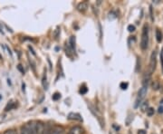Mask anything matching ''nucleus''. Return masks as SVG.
Here are the masks:
<instances>
[{
  "instance_id": "1",
  "label": "nucleus",
  "mask_w": 163,
  "mask_h": 134,
  "mask_svg": "<svg viewBox=\"0 0 163 134\" xmlns=\"http://www.w3.org/2000/svg\"><path fill=\"white\" fill-rule=\"evenodd\" d=\"M149 45V27L147 25L143 26L142 34H141V40H140V48L142 50H146Z\"/></svg>"
},
{
  "instance_id": "2",
  "label": "nucleus",
  "mask_w": 163,
  "mask_h": 134,
  "mask_svg": "<svg viewBox=\"0 0 163 134\" xmlns=\"http://www.w3.org/2000/svg\"><path fill=\"white\" fill-rule=\"evenodd\" d=\"M147 91H148V86H145V85H142V87L140 89L139 92H138V98L136 100V103L134 105L135 108H138L139 105L140 104L141 101L145 98L146 94H147Z\"/></svg>"
},
{
  "instance_id": "3",
  "label": "nucleus",
  "mask_w": 163,
  "mask_h": 134,
  "mask_svg": "<svg viewBox=\"0 0 163 134\" xmlns=\"http://www.w3.org/2000/svg\"><path fill=\"white\" fill-rule=\"evenodd\" d=\"M156 52L153 51L151 55V61H150V74H151V73L154 72L155 68H156V64H157V61H156Z\"/></svg>"
},
{
  "instance_id": "4",
  "label": "nucleus",
  "mask_w": 163,
  "mask_h": 134,
  "mask_svg": "<svg viewBox=\"0 0 163 134\" xmlns=\"http://www.w3.org/2000/svg\"><path fill=\"white\" fill-rule=\"evenodd\" d=\"M36 122H37L32 121V122H29L28 123L25 124L27 128L29 134H36Z\"/></svg>"
},
{
  "instance_id": "5",
  "label": "nucleus",
  "mask_w": 163,
  "mask_h": 134,
  "mask_svg": "<svg viewBox=\"0 0 163 134\" xmlns=\"http://www.w3.org/2000/svg\"><path fill=\"white\" fill-rule=\"evenodd\" d=\"M83 133V129L82 128L81 126H74L72 127L69 132H68V134H82Z\"/></svg>"
},
{
  "instance_id": "6",
  "label": "nucleus",
  "mask_w": 163,
  "mask_h": 134,
  "mask_svg": "<svg viewBox=\"0 0 163 134\" xmlns=\"http://www.w3.org/2000/svg\"><path fill=\"white\" fill-rule=\"evenodd\" d=\"M64 133H65V131H64V129L62 126L56 125V126H54V127L52 128L51 134H64Z\"/></svg>"
},
{
  "instance_id": "7",
  "label": "nucleus",
  "mask_w": 163,
  "mask_h": 134,
  "mask_svg": "<svg viewBox=\"0 0 163 134\" xmlns=\"http://www.w3.org/2000/svg\"><path fill=\"white\" fill-rule=\"evenodd\" d=\"M68 119H69V120H73V121H79V122H82V119L80 114H78V113H74V112L69 113Z\"/></svg>"
},
{
  "instance_id": "8",
  "label": "nucleus",
  "mask_w": 163,
  "mask_h": 134,
  "mask_svg": "<svg viewBox=\"0 0 163 134\" xmlns=\"http://www.w3.org/2000/svg\"><path fill=\"white\" fill-rule=\"evenodd\" d=\"M87 8H88V4L86 2H81L77 5V10L79 12H82V13L85 12L87 10Z\"/></svg>"
},
{
  "instance_id": "9",
  "label": "nucleus",
  "mask_w": 163,
  "mask_h": 134,
  "mask_svg": "<svg viewBox=\"0 0 163 134\" xmlns=\"http://www.w3.org/2000/svg\"><path fill=\"white\" fill-rule=\"evenodd\" d=\"M44 129V124L41 122H36V134H43Z\"/></svg>"
},
{
  "instance_id": "10",
  "label": "nucleus",
  "mask_w": 163,
  "mask_h": 134,
  "mask_svg": "<svg viewBox=\"0 0 163 134\" xmlns=\"http://www.w3.org/2000/svg\"><path fill=\"white\" fill-rule=\"evenodd\" d=\"M69 46L71 47V49L75 52V36H71L70 40H69Z\"/></svg>"
},
{
  "instance_id": "11",
  "label": "nucleus",
  "mask_w": 163,
  "mask_h": 134,
  "mask_svg": "<svg viewBox=\"0 0 163 134\" xmlns=\"http://www.w3.org/2000/svg\"><path fill=\"white\" fill-rule=\"evenodd\" d=\"M156 39H157L158 43H161L162 41V34L159 29L156 30Z\"/></svg>"
},
{
  "instance_id": "12",
  "label": "nucleus",
  "mask_w": 163,
  "mask_h": 134,
  "mask_svg": "<svg viewBox=\"0 0 163 134\" xmlns=\"http://www.w3.org/2000/svg\"><path fill=\"white\" fill-rule=\"evenodd\" d=\"M51 132H52V127L49 124H45L43 134H51Z\"/></svg>"
},
{
  "instance_id": "13",
  "label": "nucleus",
  "mask_w": 163,
  "mask_h": 134,
  "mask_svg": "<svg viewBox=\"0 0 163 134\" xmlns=\"http://www.w3.org/2000/svg\"><path fill=\"white\" fill-rule=\"evenodd\" d=\"M42 84H43V89L47 90L48 88V84H47V81H46V74H44L43 76V79H42Z\"/></svg>"
},
{
  "instance_id": "14",
  "label": "nucleus",
  "mask_w": 163,
  "mask_h": 134,
  "mask_svg": "<svg viewBox=\"0 0 163 134\" xmlns=\"http://www.w3.org/2000/svg\"><path fill=\"white\" fill-rule=\"evenodd\" d=\"M148 106H149L148 101H144V102L140 103V109H141V111L142 112H147V110L149 109Z\"/></svg>"
},
{
  "instance_id": "15",
  "label": "nucleus",
  "mask_w": 163,
  "mask_h": 134,
  "mask_svg": "<svg viewBox=\"0 0 163 134\" xmlns=\"http://www.w3.org/2000/svg\"><path fill=\"white\" fill-rule=\"evenodd\" d=\"M65 52H66V55H68L69 57H72V53H75V52L71 49V47H70L69 45H66V47H65Z\"/></svg>"
},
{
  "instance_id": "16",
  "label": "nucleus",
  "mask_w": 163,
  "mask_h": 134,
  "mask_svg": "<svg viewBox=\"0 0 163 134\" xmlns=\"http://www.w3.org/2000/svg\"><path fill=\"white\" fill-rule=\"evenodd\" d=\"M154 112H155V111H154L153 108H149V109L147 110V115H148L149 117L153 116V115H154Z\"/></svg>"
},
{
  "instance_id": "17",
  "label": "nucleus",
  "mask_w": 163,
  "mask_h": 134,
  "mask_svg": "<svg viewBox=\"0 0 163 134\" xmlns=\"http://www.w3.org/2000/svg\"><path fill=\"white\" fill-rule=\"evenodd\" d=\"M159 88H160V84H159V82L154 81V82H153V84H152V89L159 90Z\"/></svg>"
},
{
  "instance_id": "18",
  "label": "nucleus",
  "mask_w": 163,
  "mask_h": 134,
  "mask_svg": "<svg viewBox=\"0 0 163 134\" xmlns=\"http://www.w3.org/2000/svg\"><path fill=\"white\" fill-rule=\"evenodd\" d=\"M60 98H61V94L58 93V92H55V93L53 95V100H54V101H57V100H59Z\"/></svg>"
},
{
  "instance_id": "19",
  "label": "nucleus",
  "mask_w": 163,
  "mask_h": 134,
  "mask_svg": "<svg viewBox=\"0 0 163 134\" xmlns=\"http://www.w3.org/2000/svg\"><path fill=\"white\" fill-rule=\"evenodd\" d=\"M127 29H128L129 32L131 33V32H134V31H135V26H134L133 25H130V26H128V28H127Z\"/></svg>"
},
{
  "instance_id": "20",
  "label": "nucleus",
  "mask_w": 163,
  "mask_h": 134,
  "mask_svg": "<svg viewBox=\"0 0 163 134\" xmlns=\"http://www.w3.org/2000/svg\"><path fill=\"white\" fill-rule=\"evenodd\" d=\"M13 107H14V102L10 101V102L7 104V106H6V108H5V111H9V110H11Z\"/></svg>"
},
{
  "instance_id": "21",
  "label": "nucleus",
  "mask_w": 163,
  "mask_h": 134,
  "mask_svg": "<svg viewBox=\"0 0 163 134\" xmlns=\"http://www.w3.org/2000/svg\"><path fill=\"white\" fill-rule=\"evenodd\" d=\"M87 91H88V89L85 86H82V87H81V90H80V93L81 94H85L87 92Z\"/></svg>"
},
{
  "instance_id": "22",
  "label": "nucleus",
  "mask_w": 163,
  "mask_h": 134,
  "mask_svg": "<svg viewBox=\"0 0 163 134\" xmlns=\"http://www.w3.org/2000/svg\"><path fill=\"white\" fill-rule=\"evenodd\" d=\"M120 87H121L122 90H126L128 88V84H127V83H122V84H120Z\"/></svg>"
},
{
  "instance_id": "23",
  "label": "nucleus",
  "mask_w": 163,
  "mask_h": 134,
  "mask_svg": "<svg viewBox=\"0 0 163 134\" xmlns=\"http://www.w3.org/2000/svg\"><path fill=\"white\" fill-rule=\"evenodd\" d=\"M4 134H16V131H15V130H12V129H10V130H7V131H5Z\"/></svg>"
},
{
  "instance_id": "24",
  "label": "nucleus",
  "mask_w": 163,
  "mask_h": 134,
  "mask_svg": "<svg viewBox=\"0 0 163 134\" xmlns=\"http://www.w3.org/2000/svg\"><path fill=\"white\" fill-rule=\"evenodd\" d=\"M17 69H18V70L22 73V74H24V73H25V71H24V69H23V67H22V65H21V64H18V65H17Z\"/></svg>"
},
{
  "instance_id": "25",
  "label": "nucleus",
  "mask_w": 163,
  "mask_h": 134,
  "mask_svg": "<svg viewBox=\"0 0 163 134\" xmlns=\"http://www.w3.org/2000/svg\"><path fill=\"white\" fill-rule=\"evenodd\" d=\"M158 112H159V113H163V106L161 105V106L159 107V109H158Z\"/></svg>"
},
{
  "instance_id": "26",
  "label": "nucleus",
  "mask_w": 163,
  "mask_h": 134,
  "mask_svg": "<svg viewBox=\"0 0 163 134\" xmlns=\"http://www.w3.org/2000/svg\"><path fill=\"white\" fill-rule=\"evenodd\" d=\"M138 134H146V132H145L144 130H140V131L138 132Z\"/></svg>"
},
{
  "instance_id": "27",
  "label": "nucleus",
  "mask_w": 163,
  "mask_h": 134,
  "mask_svg": "<svg viewBox=\"0 0 163 134\" xmlns=\"http://www.w3.org/2000/svg\"><path fill=\"white\" fill-rule=\"evenodd\" d=\"M161 66H162L163 71V53H161Z\"/></svg>"
},
{
  "instance_id": "28",
  "label": "nucleus",
  "mask_w": 163,
  "mask_h": 134,
  "mask_svg": "<svg viewBox=\"0 0 163 134\" xmlns=\"http://www.w3.org/2000/svg\"><path fill=\"white\" fill-rule=\"evenodd\" d=\"M161 105L163 106V99H161Z\"/></svg>"
},
{
  "instance_id": "29",
  "label": "nucleus",
  "mask_w": 163,
  "mask_h": 134,
  "mask_svg": "<svg viewBox=\"0 0 163 134\" xmlns=\"http://www.w3.org/2000/svg\"><path fill=\"white\" fill-rule=\"evenodd\" d=\"M0 98H1V96H0Z\"/></svg>"
}]
</instances>
